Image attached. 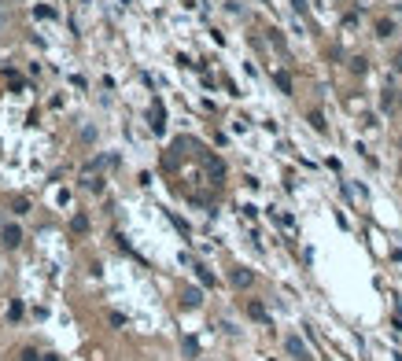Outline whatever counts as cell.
Segmentation results:
<instances>
[{
    "mask_svg": "<svg viewBox=\"0 0 402 361\" xmlns=\"http://www.w3.org/2000/svg\"><path fill=\"white\" fill-rule=\"evenodd\" d=\"M284 350L296 357V361H310V350H306V343H303L299 336H288V339H284Z\"/></svg>",
    "mask_w": 402,
    "mask_h": 361,
    "instance_id": "cell-1",
    "label": "cell"
},
{
    "mask_svg": "<svg viewBox=\"0 0 402 361\" xmlns=\"http://www.w3.org/2000/svg\"><path fill=\"white\" fill-rule=\"evenodd\" d=\"M181 302L189 306V310H196L199 302H203V291H199V288H184V295H181Z\"/></svg>",
    "mask_w": 402,
    "mask_h": 361,
    "instance_id": "cell-2",
    "label": "cell"
},
{
    "mask_svg": "<svg viewBox=\"0 0 402 361\" xmlns=\"http://www.w3.org/2000/svg\"><path fill=\"white\" fill-rule=\"evenodd\" d=\"M22 240V229L19 225H4V247H19Z\"/></svg>",
    "mask_w": 402,
    "mask_h": 361,
    "instance_id": "cell-3",
    "label": "cell"
},
{
    "mask_svg": "<svg viewBox=\"0 0 402 361\" xmlns=\"http://www.w3.org/2000/svg\"><path fill=\"white\" fill-rule=\"evenodd\" d=\"M251 280H255V276L247 273V269H233V284H236V288H251Z\"/></svg>",
    "mask_w": 402,
    "mask_h": 361,
    "instance_id": "cell-4",
    "label": "cell"
},
{
    "mask_svg": "<svg viewBox=\"0 0 402 361\" xmlns=\"http://www.w3.org/2000/svg\"><path fill=\"white\" fill-rule=\"evenodd\" d=\"M70 229L78 232V236H82V232H89V217H85V214H74V221H70Z\"/></svg>",
    "mask_w": 402,
    "mask_h": 361,
    "instance_id": "cell-5",
    "label": "cell"
},
{
    "mask_svg": "<svg viewBox=\"0 0 402 361\" xmlns=\"http://www.w3.org/2000/svg\"><path fill=\"white\" fill-rule=\"evenodd\" d=\"M196 276H199V284H210L214 288V273L207 269V265H196Z\"/></svg>",
    "mask_w": 402,
    "mask_h": 361,
    "instance_id": "cell-6",
    "label": "cell"
},
{
    "mask_svg": "<svg viewBox=\"0 0 402 361\" xmlns=\"http://www.w3.org/2000/svg\"><path fill=\"white\" fill-rule=\"evenodd\" d=\"M247 313H251L255 321H266V306L262 302H247Z\"/></svg>",
    "mask_w": 402,
    "mask_h": 361,
    "instance_id": "cell-7",
    "label": "cell"
},
{
    "mask_svg": "<svg viewBox=\"0 0 402 361\" xmlns=\"http://www.w3.org/2000/svg\"><path fill=\"white\" fill-rule=\"evenodd\" d=\"M273 81H277V89H281V92H291V77L281 70V74H273Z\"/></svg>",
    "mask_w": 402,
    "mask_h": 361,
    "instance_id": "cell-8",
    "label": "cell"
},
{
    "mask_svg": "<svg viewBox=\"0 0 402 361\" xmlns=\"http://www.w3.org/2000/svg\"><path fill=\"white\" fill-rule=\"evenodd\" d=\"M377 34H380V37H391V34H395V26H391L388 19H380V22H377Z\"/></svg>",
    "mask_w": 402,
    "mask_h": 361,
    "instance_id": "cell-9",
    "label": "cell"
},
{
    "mask_svg": "<svg viewBox=\"0 0 402 361\" xmlns=\"http://www.w3.org/2000/svg\"><path fill=\"white\" fill-rule=\"evenodd\" d=\"M310 122H314V129H317V133H325V118H321V115H310Z\"/></svg>",
    "mask_w": 402,
    "mask_h": 361,
    "instance_id": "cell-10",
    "label": "cell"
},
{
    "mask_svg": "<svg viewBox=\"0 0 402 361\" xmlns=\"http://www.w3.org/2000/svg\"><path fill=\"white\" fill-rule=\"evenodd\" d=\"M22 361H41V354L37 350H22Z\"/></svg>",
    "mask_w": 402,
    "mask_h": 361,
    "instance_id": "cell-11",
    "label": "cell"
}]
</instances>
